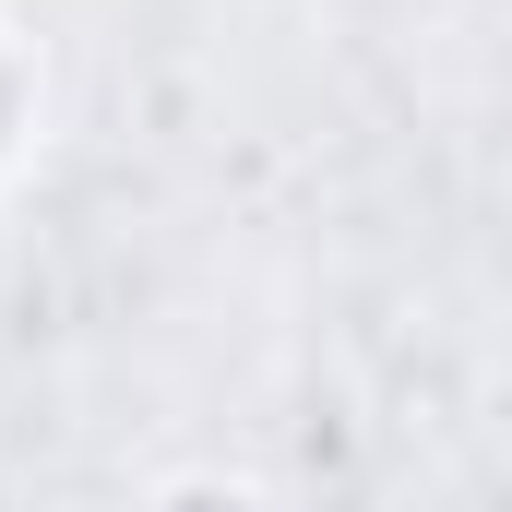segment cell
<instances>
[{
  "label": "cell",
  "instance_id": "obj_2",
  "mask_svg": "<svg viewBox=\"0 0 512 512\" xmlns=\"http://www.w3.org/2000/svg\"><path fill=\"white\" fill-rule=\"evenodd\" d=\"M155 512H262V501H251V489H167Z\"/></svg>",
  "mask_w": 512,
  "mask_h": 512
},
{
  "label": "cell",
  "instance_id": "obj_1",
  "mask_svg": "<svg viewBox=\"0 0 512 512\" xmlns=\"http://www.w3.org/2000/svg\"><path fill=\"white\" fill-rule=\"evenodd\" d=\"M24 131H36V72H24V48L0 36V167L24 155Z\"/></svg>",
  "mask_w": 512,
  "mask_h": 512
}]
</instances>
